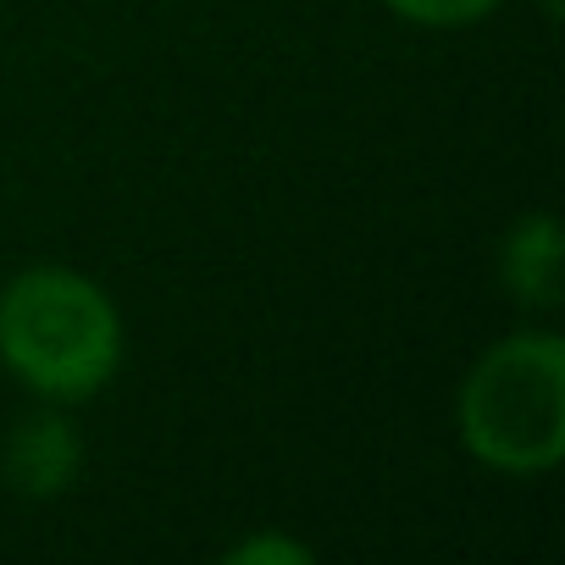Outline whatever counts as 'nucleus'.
I'll return each mask as SVG.
<instances>
[{
	"label": "nucleus",
	"instance_id": "nucleus-1",
	"mask_svg": "<svg viewBox=\"0 0 565 565\" xmlns=\"http://www.w3.org/2000/svg\"><path fill=\"white\" fill-rule=\"evenodd\" d=\"M122 311L78 266H29L0 289V366L40 405H89L122 372Z\"/></svg>",
	"mask_w": 565,
	"mask_h": 565
},
{
	"label": "nucleus",
	"instance_id": "nucleus-2",
	"mask_svg": "<svg viewBox=\"0 0 565 565\" xmlns=\"http://www.w3.org/2000/svg\"><path fill=\"white\" fill-rule=\"evenodd\" d=\"M460 449L499 477H543L565 455V339L521 328L493 339L455 388Z\"/></svg>",
	"mask_w": 565,
	"mask_h": 565
},
{
	"label": "nucleus",
	"instance_id": "nucleus-7",
	"mask_svg": "<svg viewBox=\"0 0 565 565\" xmlns=\"http://www.w3.org/2000/svg\"><path fill=\"white\" fill-rule=\"evenodd\" d=\"M537 12L543 18H559V0H537Z\"/></svg>",
	"mask_w": 565,
	"mask_h": 565
},
{
	"label": "nucleus",
	"instance_id": "nucleus-3",
	"mask_svg": "<svg viewBox=\"0 0 565 565\" xmlns=\"http://www.w3.org/2000/svg\"><path fill=\"white\" fill-rule=\"evenodd\" d=\"M84 466V444L67 422L62 405H40L29 416L12 422L7 444H0V471H7V488L23 499H56Z\"/></svg>",
	"mask_w": 565,
	"mask_h": 565
},
{
	"label": "nucleus",
	"instance_id": "nucleus-6",
	"mask_svg": "<svg viewBox=\"0 0 565 565\" xmlns=\"http://www.w3.org/2000/svg\"><path fill=\"white\" fill-rule=\"evenodd\" d=\"M222 559H227V565H311L317 554H311V543H300V537H282V532H255V537L233 543Z\"/></svg>",
	"mask_w": 565,
	"mask_h": 565
},
{
	"label": "nucleus",
	"instance_id": "nucleus-4",
	"mask_svg": "<svg viewBox=\"0 0 565 565\" xmlns=\"http://www.w3.org/2000/svg\"><path fill=\"white\" fill-rule=\"evenodd\" d=\"M559 277H565V238H559V222L548 211H532L521 216L504 244H499V282L515 306H532V311H554L559 306Z\"/></svg>",
	"mask_w": 565,
	"mask_h": 565
},
{
	"label": "nucleus",
	"instance_id": "nucleus-5",
	"mask_svg": "<svg viewBox=\"0 0 565 565\" xmlns=\"http://www.w3.org/2000/svg\"><path fill=\"white\" fill-rule=\"evenodd\" d=\"M383 7L416 29H471L488 12H499L504 0H383Z\"/></svg>",
	"mask_w": 565,
	"mask_h": 565
}]
</instances>
